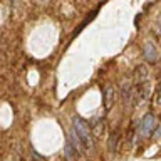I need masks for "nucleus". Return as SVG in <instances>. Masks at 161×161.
Segmentation results:
<instances>
[{
	"label": "nucleus",
	"mask_w": 161,
	"mask_h": 161,
	"mask_svg": "<svg viewBox=\"0 0 161 161\" xmlns=\"http://www.w3.org/2000/svg\"><path fill=\"white\" fill-rule=\"evenodd\" d=\"M144 57L148 59V62H156L158 60V49L154 47V44L148 42L144 45Z\"/></svg>",
	"instance_id": "obj_4"
},
{
	"label": "nucleus",
	"mask_w": 161,
	"mask_h": 161,
	"mask_svg": "<svg viewBox=\"0 0 161 161\" xmlns=\"http://www.w3.org/2000/svg\"><path fill=\"white\" fill-rule=\"evenodd\" d=\"M72 129H74V133L77 134V138L80 139L82 146L86 149H89L91 146H92V133H91V128L87 126V123L80 118H75L74 124H72Z\"/></svg>",
	"instance_id": "obj_1"
},
{
	"label": "nucleus",
	"mask_w": 161,
	"mask_h": 161,
	"mask_svg": "<svg viewBox=\"0 0 161 161\" xmlns=\"http://www.w3.org/2000/svg\"><path fill=\"white\" fill-rule=\"evenodd\" d=\"M154 118H153V114H148V116H144V119L141 121V128H139V133L141 136H146V134H149L151 133V129L154 128Z\"/></svg>",
	"instance_id": "obj_3"
},
{
	"label": "nucleus",
	"mask_w": 161,
	"mask_h": 161,
	"mask_svg": "<svg viewBox=\"0 0 161 161\" xmlns=\"http://www.w3.org/2000/svg\"><path fill=\"white\" fill-rule=\"evenodd\" d=\"M82 148H84L82 143H80V139L77 138V134H75L74 129H72L70 134L67 136V143H65V158H67L69 161H74L80 154Z\"/></svg>",
	"instance_id": "obj_2"
}]
</instances>
